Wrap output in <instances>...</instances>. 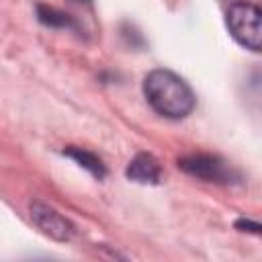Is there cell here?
Segmentation results:
<instances>
[{
  "instance_id": "1",
  "label": "cell",
  "mask_w": 262,
  "mask_h": 262,
  "mask_svg": "<svg viewBox=\"0 0 262 262\" xmlns=\"http://www.w3.org/2000/svg\"><path fill=\"white\" fill-rule=\"evenodd\" d=\"M143 94L158 115L174 121L188 117L196 104L192 88L178 74L162 68L145 76Z\"/></svg>"
},
{
  "instance_id": "2",
  "label": "cell",
  "mask_w": 262,
  "mask_h": 262,
  "mask_svg": "<svg viewBox=\"0 0 262 262\" xmlns=\"http://www.w3.org/2000/svg\"><path fill=\"white\" fill-rule=\"evenodd\" d=\"M225 25L229 35L246 49L260 51L262 47V27L260 10L250 2H235L225 12Z\"/></svg>"
},
{
  "instance_id": "3",
  "label": "cell",
  "mask_w": 262,
  "mask_h": 262,
  "mask_svg": "<svg viewBox=\"0 0 262 262\" xmlns=\"http://www.w3.org/2000/svg\"><path fill=\"white\" fill-rule=\"evenodd\" d=\"M178 168L184 170L186 174L201 178L205 182H215V184H231L235 180H239L237 172L223 162L217 156H209V154H194V156H186L182 160H178Z\"/></svg>"
},
{
  "instance_id": "4",
  "label": "cell",
  "mask_w": 262,
  "mask_h": 262,
  "mask_svg": "<svg viewBox=\"0 0 262 262\" xmlns=\"http://www.w3.org/2000/svg\"><path fill=\"white\" fill-rule=\"evenodd\" d=\"M29 215H31V221L41 229V233H45L55 242H61V244L70 242L76 233L74 223L68 217H63L59 211H55L53 207L41 201H33L29 205Z\"/></svg>"
},
{
  "instance_id": "5",
  "label": "cell",
  "mask_w": 262,
  "mask_h": 262,
  "mask_svg": "<svg viewBox=\"0 0 262 262\" xmlns=\"http://www.w3.org/2000/svg\"><path fill=\"white\" fill-rule=\"evenodd\" d=\"M125 176L139 184H160L162 168L151 154H137L125 168Z\"/></svg>"
},
{
  "instance_id": "6",
  "label": "cell",
  "mask_w": 262,
  "mask_h": 262,
  "mask_svg": "<svg viewBox=\"0 0 262 262\" xmlns=\"http://www.w3.org/2000/svg\"><path fill=\"white\" fill-rule=\"evenodd\" d=\"M63 156H68V158H72L78 166H82L84 170H88L94 178H104V174H106V168H104V164H102V160L96 156V154H92V151H88V149H84V147H76V145H68L66 149H63Z\"/></svg>"
},
{
  "instance_id": "7",
  "label": "cell",
  "mask_w": 262,
  "mask_h": 262,
  "mask_svg": "<svg viewBox=\"0 0 262 262\" xmlns=\"http://www.w3.org/2000/svg\"><path fill=\"white\" fill-rule=\"evenodd\" d=\"M37 18H39V23H43L47 27H53V29H74V31H78V23L70 14H66L57 8H51V6L39 4L37 6Z\"/></svg>"
},
{
  "instance_id": "8",
  "label": "cell",
  "mask_w": 262,
  "mask_h": 262,
  "mask_svg": "<svg viewBox=\"0 0 262 262\" xmlns=\"http://www.w3.org/2000/svg\"><path fill=\"white\" fill-rule=\"evenodd\" d=\"M235 227L239 229V231H248V233H254V235H258L260 233V223H256V221H252V219H237L235 221Z\"/></svg>"
},
{
  "instance_id": "9",
  "label": "cell",
  "mask_w": 262,
  "mask_h": 262,
  "mask_svg": "<svg viewBox=\"0 0 262 262\" xmlns=\"http://www.w3.org/2000/svg\"><path fill=\"white\" fill-rule=\"evenodd\" d=\"M70 2H76V4H90V0H70Z\"/></svg>"
}]
</instances>
